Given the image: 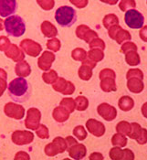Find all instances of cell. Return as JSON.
I'll return each mask as SVG.
<instances>
[{"label": "cell", "mask_w": 147, "mask_h": 160, "mask_svg": "<svg viewBox=\"0 0 147 160\" xmlns=\"http://www.w3.org/2000/svg\"><path fill=\"white\" fill-rule=\"evenodd\" d=\"M7 92L13 101L24 102L31 96V85L23 77L15 78L9 82Z\"/></svg>", "instance_id": "obj_1"}, {"label": "cell", "mask_w": 147, "mask_h": 160, "mask_svg": "<svg viewBox=\"0 0 147 160\" xmlns=\"http://www.w3.org/2000/svg\"><path fill=\"white\" fill-rule=\"evenodd\" d=\"M4 28L9 36L15 38L21 37L26 31V25L23 18L17 15L9 16L6 18L4 21Z\"/></svg>", "instance_id": "obj_2"}, {"label": "cell", "mask_w": 147, "mask_h": 160, "mask_svg": "<svg viewBox=\"0 0 147 160\" xmlns=\"http://www.w3.org/2000/svg\"><path fill=\"white\" fill-rule=\"evenodd\" d=\"M55 19L61 27L70 28L73 26L77 20V13L73 8L62 6L56 10Z\"/></svg>", "instance_id": "obj_3"}, {"label": "cell", "mask_w": 147, "mask_h": 160, "mask_svg": "<svg viewBox=\"0 0 147 160\" xmlns=\"http://www.w3.org/2000/svg\"><path fill=\"white\" fill-rule=\"evenodd\" d=\"M124 22L130 28L139 29L145 23V17L136 9H129L124 15Z\"/></svg>", "instance_id": "obj_4"}, {"label": "cell", "mask_w": 147, "mask_h": 160, "mask_svg": "<svg viewBox=\"0 0 147 160\" xmlns=\"http://www.w3.org/2000/svg\"><path fill=\"white\" fill-rule=\"evenodd\" d=\"M67 150V143L65 138L61 136H57L53 139L51 143L45 147V154L48 157H55L58 154L64 153Z\"/></svg>", "instance_id": "obj_5"}, {"label": "cell", "mask_w": 147, "mask_h": 160, "mask_svg": "<svg viewBox=\"0 0 147 160\" xmlns=\"http://www.w3.org/2000/svg\"><path fill=\"white\" fill-rule=\"evenodd\" d=\"M20 49L24 51L25 54H27L30 57H37L41 51H42V47L39 43H37V41L33 40V39H29V38H25L23 39L20 44H19Z\"/></svg>", "instance_id": "obj_6"}, {"label": "cell", "mask_w": 147, "mask_h": 160, "mask_svg": "<svg viewBox=\"0 0 147 160\" xmlns=\"http://www.w3.org/2000/svg\"><path fill=\"white\" fill-rule=\"evenodd\" d=\"M11 140L17 146H26L33 142L34 135L32 132L27 130H16L12 133Z\"/></svg>", "instance_id": "obj_7"}, {"label": "cell", "mask_w": 147, "mask_h": 160, "mask_svg": "<svg viewBox=\"0 0 147 160\" xmlns=\"http://www.w3.org/2000/svg\"><path fill=\"white\" fill-rule=\"evenodd\" d=\"M40 120H41L40 111L35 107L29 108L27 110V117L25 119V126L29 130H36L40 123Z\"/></svg>", "instance_id": "obj_8"}, {"label": "cell", "mask_w": 147, "mask_h": 160, "mask_svg": "<svg viewBox=\"0 0 147 160\" xmlns=\"http://www.w3.org/2000/svg\"><path fill=\"white\" fill-rule=\"evenodd\" d=\"M4 112L9 118L21 120L25 116V108L18 103L7 102L4 106Z\"/></svg>", "instance_id": "obj_9"}, {"label": "cell", "mask_w": 147, "mask_h": 160, "mask_svg": "<svg viewBox=\"0 0 147 160\" xmlns=\"http://www.w3.org/2000/svg\"><path fill=\"white\" fill-rule=\"evenodd\" d=\"M97 112L100 116H101L105 121L111 122L117 117V110L114 106L107 102H102L97 107Z\"/></svg>", "instance_id": "obj_10"}, {"label": "cell", "mask_w": 147, "mask_h": 160, "mask_svg": "<svg viewBox=\"0 0 147 160\" xmlns=\"http://www.w3.org/2000/svg\"><path fill=\"white\" fill-rule=\"evenodd\" d=\"M76 36L81 40H84L86 43H90L92 39L99 37L98 33L92 30L87 25H80L76 28Z\"/></svg>", "instance_id": "obj_11"}, {"label": "cell", "mask_w": 147, "mask_h": 160, "mask_svg": "<svg viewBox=\"0 0 147 160\" xmlns=\"http://www.w3.org/2000/svg\"><path fill=\"white\" fill-rule=\"evenodd\" d=\"M110 158L112 160H134L135 154L132 150L125 148L122 150V148L113 147L110 150Z\"/></svg>", "instance_id": "obj_12"}, {"label": "cell", "mask_w": 147, "mask_h": 160, "mask_svg": "<svg viewBox=\"0 0 147 160\" xmlns=\"http://www.w3.org/2000/svg\"><path fill=\"white\" fill-rule=\"evenodd\" d=\"M86 127H87L88 132H90L92 136H96V137L102 136L106 131L105 125L101 122L93 118H91L86 122Z\"/></svg>", "instance_id": "obj_13"}, {"label": "cell", "mask_w": 147, "mask_h": 160, "mask_svg": "<svg viewBox=\"0 0 147 160\" xmlns=\"http://www.w3.org/2000/svg\"><path fill=\"white\" fill-rule=\"evenodd\" d=\"M55 59L56 56L52 51H44L41 54V56L37 59V66L43 72H48L49 70H50Z\"/></svg>", "instance_id": "obj_14"}, {"label": "cell", "mask_w": 147, "mask_h": 160, "mask_svg": "<svg viewBox=\"0 0 147 160\" xmlns=\"http://www.w3.org/2000/svg\"><path fill=\"white\" fill-rule=\"evenodd\" d=\"M17 8V0H0V16L2 18H7L15 14Z\"/></svg>", "instance_id": "obj_15"}, {"label": "cell", "mask_w": 147, "mask_h": 160, "mask_svg": "<svg viewBox=\"0 0 147 160\" xmlns=\"http://www.w3.org/2000/svg\"><path fill=\"white\" fill-rule=\"evenodd\" d=\"M5 55L8 58L11 59L13 62H19L21 61H24L25 53L22 49L16 44H10L8 49L5 51Z\"/></svg>", "instance_id": "obj_16"}, {"label": "cell", "mask_w": 147, "mask_h": 160, "mask_svg": "<svg viewBox=\"0 0 147 160\" xmlns=\"http://www.w3.org/2000/svg\"><path fill=\"white\" fill-rule=\"evenodd\" d=\"M69 152V156L76 160H80L84 158L87 154V148L83 144H79L76 143L72 145L71 147L67 149Z\"/></svg>", "instance_id": "obj_17"}, {"label": "cell", "mask_w": 147, "mask_h": 160, "mask_svg": "<svg viewBox=\"0 0 147 160\" xmlns=\"http://www.w3.org/2000/svg\"><path fill=\"white\" fill-rule=\"evenodd\" d=\"M127 88L133 93H140L145 89V83L138 78H130L127 81Z\"/></svg>", "instance_id": "obj_18"}, {"label": "cell", "mask_w": 147, "mask_h": 160, "mask_svg": "<svg viewBox=\"0 0 147 160\" xmlns=\"http://www.w3.org/2000/svg\"><path fill=\"white\" fill-rule=\"evenodd\" d=\"M40 29L44 37L51 38H55L58 36L57 28L48 20H45L44 22H42V24L40 26Z\"/></svg>", "instance_id": "obj_19"}, {"label": "cell", "mask_w": 147, "mask_h": 160, "mask_svg": "<svg viewBox=\"0 0 147 160\" xmlns=\"http://www.w3.org/2000/svg\"><path fill=\"white\" fill-rule=\"evenodd\" d=\"M15 73L18 77H28L31 73V67L28 64V62L26 61H21L17 62V65L15 66Z\"/></svg>", "instance_id": "obj_20"}, {"label": "cell", "mask_w": 147, "mask_h": 160, "mask_svg": "<svg viewBox=\"0 0 147 160\" xmlns=\"http://www.w3.org/2000/svg\"><path fill=\"white\" fill-rule=\"evenodd\" d=\"M70 112L62 106H57L52 112V116L54 120L58 123H64L70 118Z\"/></svg>", "instance_id": "obj_21"}, {"label": "cell", "mask_w": 147, "mask_h": 160, "mask_svg": "<svg viewBox=\"0 0 147 160\" xmlns=\"http://www.w3.org/2000/svg\"><path fill=\"white\" fill-rule=\"evenodd\" d=\"M100 86V89L105 92H110L117 91V85H116L115 79H112V78L101 79Z\"/></svg>", "instance_id": "obj_22"}, {"label": "cell", "mask_w": 147, "mask_h": 160, "mask_svg": "<svg viewBox=\"0 0 147 160\" xmlns=\"http://www.w3.org/2000/svg\"><path fill=\"white\" fill-rule=\"evenodd\" d=\"M118 106L123 112L131 111L135 106V101L132 97L125 95V96H123V97L119 99Z\"/></svg>", "instance_id": "obj_23"}, {"label": "cell", "mask_w": 147, "mask_h": 160, "mask_svg": "<svg viewBox=\"0 0 147 160\" xmlns=\"http://www.w3.org/2000/svg\"><path fill=\"white\" fill-rule=\"evenodd\" d=\"M125 62L130 66H137L141 63V58L137 51L131 50L125 53Z\"/></svg>", "instance_id": "obj_24"}, {"label": "cell", "mask_w": 147, "mask_h": 160, "mask_svg": "<svg viewBox=\"0 0 147 160\" xmlns=\"http://www.w3.org/2000/svg\"><path fill=\"white\" fill-rule=\"evenodd\" d=\"M131 38H132V36H131L130 32L128 30L123 29V28H121L118 30V32L116 33L115 38H114V40L117 42V44H121L122 45L123 42L131 40Z\"/></svg>", "instance_id": "obj_25"}, {"label": "cell", "mask_w": 147, "mask_h": 160, "mask_svg": "<svg viewBox=\"0 0 147 160\" xmlns=\"http://www.w3.org/2000/svg\"><path fill=\"white\" fill-rule=\"evenodd\" d=\"M88 59L94 62H101L104 58V52L102 49H91V50L87 53Z\"/></svg>", "instance_id": "obj_26"}, {"label": "cell", "mask_w": 147, "mask_h": 160, "mask_svg": "<svg viewBox=\"0 0 147 160\" xmlns=\"http://www.w3.org/2000/svg\"><path fill=\"white\" fill-rule=\"evenodd\" d=\"M128 139L124 135H122L120 133H117L113 135L111 137V144L113 147H118V148H124L127 145Z\"/></svg>", "instance_id": "obj_27"}, {"label": "cell", "mask_w": 147, "mask_h": 160, "mask_svg": "<svg viewBox=\"0 0 147 160\" xmlns=\"http://www.w3.org/2000/svg\"><path fill=\"white\" fill-rule=\"evenodd\" d=\"M102 24L105 28H110L114 25H119V18L114 14H108L102 19Z\"/></svg>", "instance_id": "obj_28"}, {"label": "cell", "mask_w": 147, "mask_h": 160, "mask_svg": "<svg viewBox=\"0 0 147 160\" xmlns=\"http://www.w3.org/2000/svg\"><path fill=\"white\" fill-rule=\"evenodd\" d=\"M78 74L82 81H89L92 77V69L87 65L82 64L79 69Z\"/></svg>", "instance_id": "obj_29"}, {"label": "cell", "mask_w": 147, "mask_h": 160, "mask_svg": "<svg viewBox=\"0 0 147 160\" xmlns=\"http://www.w3.org/2000/svg\"><path fill=\"white\" fill-rule=\"evenodd\" d=\"M71 57L76 62H83L88 58L87 51L82 48H76L71 51Z\"/></svg>", "instance_id": "obj_30"}, {"label": "cell", "mask_w": 147, "mask_h": 160, "mask_svg": "<svg viewBox=\"0 0 147 160\" xmlns=\"http://www.w3.org/2000/svg\"><path fill=\"white\" fill-rule=\"evenodd\" d=\"M74 101H75V109H77L78 111H85L89 107V100L85 96H78Z\"/></svg>", "instance_id": "obj_31"}, {"label": "cell", "mask_w": 147, "mask_h": 160, "mask_svg": "<svg viewBox=\"0 0 147 160\" xmlns=\"http://www.w3.org/2000/svg\"><path fill=\"white\" fill-rule=\"evenodd\" d=\"M58 73L54 70H49L48 72H45L42 74V80L47 84H52L57 79H58Z\"/></svg>", "instance_id": "obj_32"}, {"label": "cell", "mask_w": 147, "mask_h": 160, "mask_svg": "<svg viewBox=\"0 0 147 160\" xmlns=\"http://www.w3.org/2000/svg\"><path fill=\"white\" fill-rule=\"evenodd\" d=\"M117 133H120L124 136H128L131 131V123L127 121H121L116 125Z\"/></svg>", "instance_id": "obj_33"}, {"label": "cell", "mask_w": 147, "mask_h": 160, "mask_svg": "<svg viewBox=\"0 0 147 160\" xmlns=\"http://www.w3.org/2000/svg\"><path fill=\"white\" fill-rule=\"evenodd\" d=\"M7 72L0 68V97L4 94L6 90L7 89Z\"/></svg>", "instance_id": "obj_34"}, {"label": "cell", "mask_w": 147, "mask_h": 160, "mask_svg": "<svg viewBox=\"0 0 147 160\" xmlns=\"http://www.w3.org/2000/svg\"><path fill=\"white\" fill-rule=\"evenodd\" d=\"M142 129H143V127L139 123H131V131H130V134L128 135V136L131 139H134L136 141L142 133Z\"/></svg>", "instance_id": "obj_35"}, {"label": "cell", "mask_w": 147, "mask_h": 160, "mask_svg": "<svg viewBox=\"0 0 147 160\" xmlns=\"http://www.w3.org/2000/svg\"><path fill=\"white\" fill-rule=\"evenodd\" d=\"M61 40L57 38H51L47 41V48L52 52H57L61 49Z\"/></svg>", "instance_id": "obj_36"}, {"label": "cell", "mask_w": 147, "mask_h": 160, "mask_svg": "<svg viewBox=\"0 0 147 160\" xmlns=\"http://www.w3.org/2000/svg\"><path fill=\"white\" fill-rule=\"evenodd\" d=\"M60 105L64 107L70 113H71L75 111V101L72 98H70V97L63 98L61 101Z\"/></svg>", "instance_id": "obj_37"}, {"label": "cell", "mask_w": 147, "mask_h": 160, "mask_svg": "<svg viewBox=\"0 0 147 160\" xmlns=\"http://www.w3.org/2000/svg\"><path fill=\"white\" fill-rule=\"evenodd\" d=\"M67 82L64 78L62 77H58V79L52 83V88L54 89V91L58 92H61L65 90V87L67 85Z\"/></svg>", "instance_id": "obj_38"}, {"label": "cell", "mask_w": 147, "mask_h": 160, "mask_svg": "<svg viewBox=\"0 0 147 160\" xmlns=\"http://www.w3.org/2000/svg\"><path fill=\"white\" fill-rule=\"evenodd\" d=\"M73 136L80 141H83L85 140L87 137V132H86L84 126L82 125H78L73 129Z\"/></svg>", "instance_id": "obj_39"}, {"label": "cell", "mask_w": 147, "mask_h": 160, "mask_svg": "<svg viewBox=\"0 0 147 160\" xmlns=\"http://www.w3.org/2000/svg\"><path fill=\"white\" fill-rule=\"evenodd\" d=\"M135 7H136L135 0H121L119 3V8L123 12H126L129 9H134Z\"/></svg>", "instance_id": "obj_40"}, {"label": "cell", "mask_w": 147, "mask_h": 160, "mask_svg": "<svg viewBox=\"0 0 147 160\" xmlns=\"http://www.w3.org/2000/svg\"><path fill=\"white\" fill-rule=\"evenodd\" d=\"M37 136L40 138V139H49V128L44 125L39 123V125L37 126V128L35 130Z\"/></svg>", "instance_id": "obj_41"}, {"label": "cell", "mask_w": 147, "mask_h": 160, "mask_svg": "<svg viewBox=\"0 0 147 160\" xmlns=\"http://www.w3.org/2000/svg\"><path fill=\"white\" fill-rule=\"evenodd\" d=\"M37 5L45 11L51 10L54 6H55V1L54 0H36Z\"/></svg>", "instance_id": "obj_42"}, {"label": "cell", "mask_w": 147, "mask_h": 160, "mask_svg": "<svg viewBox=\"0 0 147 160\" xmlns=\"http://www.w3.org/2000/svg\"><path fill=\"white\" fill-rule=\"evenodd\" d=\"M89 47L90 49H100L104 50L106 46H105V42L101 38H96L89 43Z\"/></svg>", "instance_id": "obj_43"}, {"label": "cell", "mask_w": 147, "mask_h": 160, "mask_svg": "<svg viewBox=\"0 0 147 160\" xmlns=\"http://www.w3.org/2000/svg\"><path fill=\"white\" fill-rule=\"evenodd\" d=\"M137 46H136V44H135V42H132V41H126V42H123V44H122V47H121V52L123 53V54H125L126 52H128V51H131V50H135V51H137Z\"/></svg>", "instance_id": "obj_44"}, {"label": "cell", "mask_w": 147, "mask_h": 160, "mask_svg": "<svg viewBox=\"0 0 147 160\" xmlns=\"http://www.w3.org/2000/svg\"><path fill=\"white\" fill-rule=\"evenodd\" d=\"M127 80L130 78H138L140 80H144V72L139 69H131L126 73Z\"/></svg>", "instance_id": "obj_45"}, {"label": "cell", "mask_w": 147, "mask_h": 160, "mask_svg": "<svg viewBox=\"0 0 147 160\" xmlns=\"http://www.w3.org/2000/svg\"><path fill=\"white\" fill-rule=\"evenodd\" d=\"M99 78L100 80L104 79V78H112V79H116V73L113 70L111 69H103L100 72L99 74Z\"/></svg>", "instance_id": "obj_46"}, {"label": "cell", "mask_w": 147, "mask_h": 160, "mask_svg": "<svg viewBox=\"0 0 147 160\" xmlns=\"http://www.w3.org/2000/svg\"><path fill=\"white\" fill-rule=\"evenodd\" d=\"M11 42L9 38L6 36H0V51H6L10 46Z\"/></svg>", "instance_id": "obj_47"}, {"label": "cell", "mask_w": 147, "mask_h": 160, "mask_svg": "<svg viewBox=\"0 0 147 160\" xmlns=\"http://www.w3.org/2000/svg\"><path fill=\"white\" fill-rule=\"evenodd\" d=\"M75 92V85L71 82H67V85L65 87V90L62 92L63 95H71Z\"/></svg>", "instance_id": "obj_48"}, {"label": "cell", "mask_w": 147, "mask_h": 160, "mask_svg": "<svg viewBox=\"0 0 147 160\" xmlns=\"http://www.w3.org/2000/svg\"><path fill=\"white\" fill-rule=\"evenodd\" d=\"M70 2L80 9L86 8L89 4V0H70Z\"/></svg>", "instance_id": "obj_49"}, {"label": "cell", "mask_w": 147, "mask_h": 160, "mask_svg": "<svg viewBox=\"0 0 147 160\" xmlns=\"http://www.w3.org/2000/svg\"><path fill=\"white\" fill-rule=\"evenodd\" d=\"M136 142H137L139 145H145V144H146L147 130L145 128H143V129H142V133H141L140 136L138 137V139L136 140Z\"/></svg>", "instance_id": "obj_50"}, {"label": "cell", "mask_w": 147, "mask_h": 160, "mask_svg": "<svg viewBox=\"0 0 147 160\" xmlns=\"http://www.w3.org/2000/svg\"><path fill=\"white\" fill-rule=\"evenodd\" d=\"M121 28H122V27H121L120 25H114V26L110 27V28H108V35H109V37H110L111 39L114 40V38H115L116 33L118 32V30H119Z\"/></svg>", "instance_id": "obj_51"}, {"label": "cell", "mask_w": 147, "mask_h": 160, "mask_svg": "<svg viewBox=\"0 0 147 160\" xmlns=\"http://www.w3.org/2000/svg\"><path fill=\"white\" fill-rule=\"evenodd\" d=\"M15 159H26L28 160L30 159V157L29 155L27 153V152H24V151H19L16 154L15 156Z\"/></svg>", "instance_id": "obj_52"}, {"label": "cell", "mask_w": 147, "mask_h": 160, "mask_svg": "<svg viewBox=\"0 0 147 160\" xmlns=\"http://www.w3.org/2000/svg\"><path fill=\"white\" fill-rule=\"evenodd\" d=\"M142 29L140 30V38H142L143 41L146 42L147 41V26H143L141 28Z\"/></svg>", "instance_id": "obj_53"}, {"label": "cell", "mask_w": 147, "mask_h": 160, "mask_svg": "<svg viewBox=\"0 0 147 160\" xmlns=\"http://www.w3.org/2000/svg\"><path fill=\"white\" fill-rule=\"evenodd\" d=\"M103 158H104V157L100 153H99V152H93L89 157V159L90 160H102Z\"/></svg>", "instance_id": "obj_54"}, {"label": "cell", "mask_w": 147, "mask_h": 160, "mask_svg": "<svg viewBox=\"0 0 147 160\" xmlns=\"http://www.w3.org/2000/svg\"><path fill=\"white\" fill-rule=\"evenodd\" d=\"M65 140H66V143H67V149L70 148V147H71L74 144L78 143L77 142V139H75L73 136H67L65 138Z\"/></svg>", "instance_id": "obj_55"}, {"label": "cell", "mask_w": 147, "mask_h": 160, "mask_svg": "<svg viewBox=\"0 0 147 160\" xmlns=\"http://www.w3.org/2000/svg\"><path fill=\"white\" fill-rule=\"evenodd\" d=\"M82 62V64H84V65H87V66H89V67H91L92 70L96 67V62H92V61H91L90 59H86V60H84L83 62Z\"/></svg>", "instance_id": "obj_56"}, {"label": "cell", "mask_w": 147, "mask_h": 160, "mask_svg": "<svg viewBox=\"0 0 147 160\" xmlns=\"http://www.w3.org/2000/svg\"><path fill=\"white\" fill-rule=\"evenodd\" d=\"M100 2L102 3H105V4H108V5H110V6H114L117 4V2L119 0H100Z\"/></svg>", "instance_id": "obj_57"}, {"label": "cell", "mask_w": 147, "mask_h": 160, "mask_svg": "<svg viewBox=\"0 0 147 160\" xmlns=\"http://www.w3.org/2000/svg\"><path fill=\"white\" fill-rule=\"evenodd\" d=\"M146 108H147V103H145L142 107V112H143V115L146 118L147 117V112H146Z\"/></svg>", "instance_id": "obj_58"}, {"label": "cell", "mask_w": 147, "mask_h": 160, "mask_svg": "<svg viewBox=\"0 0 147 160\" xmlns=\"http://www.w3.org/2000/svg\"><path fill=\"white\" fill-rule=\"evenodd\" d=\"M3 29H4V20L0 18V31H2Z\"/></svg>", "instance_id": "obj_59"}]
</instances>
